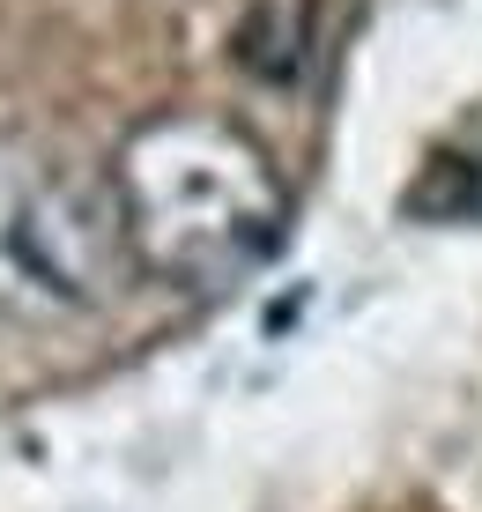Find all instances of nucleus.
Masks as SVG:
<instances>
[{
    "label": "nucleus",
    "instance_id": "f257e3e1",
    "mask_svg": "<svg viewBox=\"0 0 482 512\" xmlns=\"http://www.w3.org/2000/svg\"><path fill=\"white\" fill-rule=\"evenodd\" d=\"M134 260L178 290H223L282 245L290 193L267 149L216 112H156L112 164Z\"/></svg>",
    "mask_w": 482,
    "mask_h": 512
},
{
    "label": "nucleus",
    "instance_id": "f03ea898",
    "mask_svg": "<svg viewBox=\"0 0 482 512\" xmlns=\"http://www.w3.org/2000/svg\"><path fill=\"white\" fill-rule=\"evenodd\" d=\"M127 268L141 260L119 186L0 141V305L97 312L119 297Z\"/></svg>",
    "mask_w": 482,
    "mask_h": 512
},
{
    "label": "nucleus",
    "instance_id": "7ed1b4c3",
    "mask_svg": "<svg viewBox=\"0 0 482 512\" xmlns=\"http://www.w3.org/2000/svg\"><path fill=\"white\" fill-rule=\"evenodd\" d=\"M230 52L260 90H297L319 52V0H253Z\"/></svg>",
    "mask_w": 482,
    "mask_h": 512
}]
</instances>
